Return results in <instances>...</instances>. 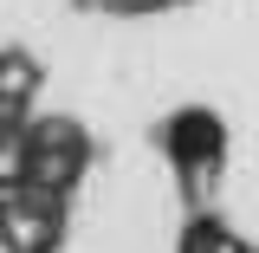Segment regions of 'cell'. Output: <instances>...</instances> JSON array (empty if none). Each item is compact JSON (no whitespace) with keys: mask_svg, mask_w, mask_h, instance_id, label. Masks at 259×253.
<instances>
[{"mask_svg":"<svg viewBox=\"0 0 259 253\" xmlns=\"http://www.w3.org/2000/svg\"><path fill=\"white\" fill-rule=\"evenodd\" d=\"M91 130L78 124V117H32L20 136H13V150H7V169L26 182V189H46L71 201L78 182L91 175Z\"/></svg>","mask_w":259,"mask_h":253,"instance_id":"obj_1","label":"cell"},{"mask_svg":"<svg viewBox=\"0 0 259 253\" xmlns=\"http://www.w3.org/2000/svg\"><path fill=\"white\" fill-rule=\"evenodd\" d=\"M156 150L168 156V169L182 175V189L201 201V195L214 189V175L227 169V124H221V111H207V104L168 111L156 124Z\"/></svg>","mask_w":259,"mask_h":253,"instance_id":"obj_2","label":"cell"},{"mask_svg":"<svg viewBox=\"0 0 259 253\" xmlns=\"http://www.w3.org/2000/svg\"><path fill=\"white\" fill-rule=\"evenodd\" d=\"M71 201L26 189L13 169H0V253H59Z\"/></svg>","mask_w":259,"mask_h":253,"instance_id":"obj_3","label":"cell"},{"mask_svg":"<svg viewBox=\"0 0 259 253\" xmlns=\"http://www.w3.org/2000/svg\"><path fill=\"white\" fill-rule=\"evenodd\" d=\"M39 59H32L26 46H0V162L13 150V136L39 117L32 104H39Z\"/></svg>","mask_w":259,"mask_h":253,"instance_id":"obj_4","label":"cell"},{"mask_svg":"<svg viewBox=\"0 0 259 253\" xmlns=\"http://www.w3.org/2000/svg\"><path fill=\"white\" fill-rule=\"evenodd\" d=\"M175 253H253L233 227L221 221V214H207V208H194L188 214V227H182V247Z\"/></svg>","mask_w":259,"mask_h":253,"instance_id":"obj_5","label":"cell"},{"mask_svg":"<svg viewBox=\"0 0 259 253\" xmlns=\"http://www.w3.org/2000/svg\"><path fill=\"white\" fill-rule=\"evenodd\" d=\"M104 13H123V20H143V13H175V7H188V0H97Z\"/></svg>","mask_w":259,"mask_h":253,"instance_id":"obj_6","label":"cell"}]
</instances>
